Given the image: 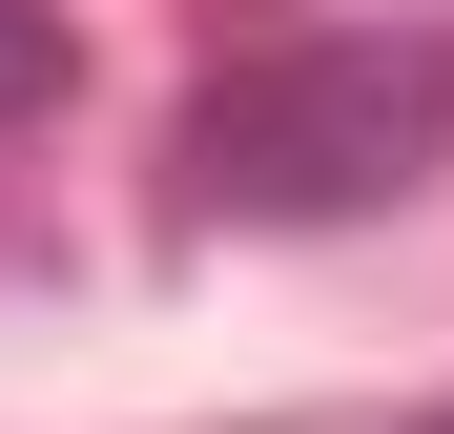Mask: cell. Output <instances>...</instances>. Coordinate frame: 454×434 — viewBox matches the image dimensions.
I'll list each match as a JSON object with an SVG mask.
<instances>
[{
  "label": "cell",
  "mask_w": 454,
  "mask_h": 434,
  "mask_svg": "<svg viewBox=\"0 0 454 434\" xmlns=\"http://www.w3.org/2000/svg\"><path fill=\"white\" fill-rule=\"evenodd\" d=\"M454 145V42L434 21H331V42H269L186 104V207L207 228H351V207L434 186Z\"/></svg>",
  "instance_id": "obj_1"
},
{
  "label": "cell",
  "mask_w": 454,
  "mask_h": 434,
  "mask_svg": "<svg viewBox=\"0 0 454 434\" xmlns=\"http://www.w3.org/2000/svg\"><path fill=\"white\" fill-rule=\"evenodd\" d=\"M62 83H83V42H62V0H0V124H42Z\"/></svg>",
  "instance_id": "obj_2"
},
{
  "label": "cell",
  "mask_w": 454,
  "mask_h": 434,
  "mask_svg": "<svg viewBox=\"0 0 454 434\" xmlns=\"http://www.w3.org/2000/svg\"><path fill=\"white\" fill-rule=\"evenodd\" d=\"M434 434H454V414H434Z\"/></svg>",
  "instance_id": "obj_3"
}]
</instances>
